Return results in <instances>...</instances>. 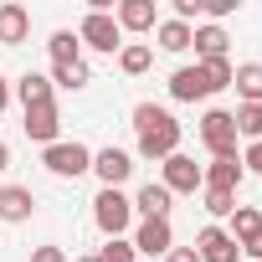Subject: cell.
<instances>
[{
  "instance_id": "obj_1",
  "label": "cell",
  "mask_w": 262,
  "mask_h": 262,
  "mask_svg": "<svg viewBox=\"0 0 262 262\" xmlns=\"http://www.w3.org/2000/svg\"><path fill=\"white\" fill-rule=\"evenodd\" d=\"M134 128H139V155H144V160H170V155H180V123H175L170 108L139 103V108H134Z\"/></svg>"
},
{
  "instance_id": "obj_2",
  "label": "cell",
  "mask_w": 262,
  "mask_h": 262,
  "mask_svg": "<svg viewBox=\"0 0 262 262\" xmlns=\"http://www.w3.org/2000/svg\"><path fill=\"white\" fill-rule=\"evenodd\" d=\"M93 221H98L103 236H123V226L134 221V201H128L123 190H98V201H93Z\"/></svg>"
},
{
  "instance_id": "obj_3",
  "label": "cell",
  "mask_w": 262,
  "mask_h": 262,
  "mask_svg": "<svg viewBox=\"0 0 262 262\" xmlns=\"http://www.w3.org/2000/svg\"><path fill=\"white\" fill-rule=\"evenodd\" d=\"M41 165H47L52 175H62V180H77V175H88V170H93V149H88V144H77V139H72V144H62V139H57V144H47Z\"/></svg>"
},
{
  "instance_id": "obj_4",
  "label": "cell",
  "mask_w": 262,
  "mask_h": 262,
  "mask_svg": "<svg viewBox=\"0 0 262 262\" xmlns=\"http://www.w3.org/2000/svg\"><path fill=\"white\" fill-rule=\"evenodd\" d=\"M77 41L82 47H93V52H123V31H118V21L113 16H103V11H88L82 16V26H77Z\"/></svg>"
},
{
  "instance_id": "obj_5",
  "label": "cell",
  "mask_w": 262,
  "mask_h": 262,
  "mask_svg": "<svg viewBox=\"0 0 262 262\" xmlns=\"http://www.w3.org/2000/svg\"><path fill=\"white\" fill-rule=\"evenodd\" d=\"M201 139H206V149H211L216 160H236V123H231L226 108H211V113L201 118Z\"/></svg>"
},
{
  "instance_id": "obj_6",
  "label": "cell",
  "mask_w": 262,
  "mask_h": 262,
  "mask_svg": "<svg viewBox=\"0 0 262 262\" xmlns=\"http://www.w3.org/2000/svg\"><path fill=\"white\" fill-rule=\"evenodd\" d=\"M170 195H195L201 190V165L190 160V155H170L165 160V180H160Z\"/></svg>"
},
{
  "instance_id": "obj_7",
  "label": "cell",
  "mask_w": 262,
  "mask_h": 262,
  "mask_svg": "<svg viewBox=\"0 0 262 262\" xmlns=\"http://www.w3.org/2000/svg\"><path fill=\"white\" fill-rule=\"evenodd\" d=\"M93 170H98L103 190H118L128 175H134V160H128L123 149H113V144H108V149H98V155H93Z\"/></svg>"
},
{
  "instance_id": "obj_8",
  "label": "cell",
  "mask_w": 262,
  "mask_h": 262,
  "mask_svg": "<svg viewBox=\"0 0 262 262\" xmlns=\"http://www.w3.org/2000/svg\"><path fill=\"white\" fill-rule=\"evenodd\" d=\"M216 88H211V77H206V67L195 62V67H180L175 77H170V98L175 103H195V98H211Z\"/></svg>"
},
{
  "instance_id": "obj_9",
  "label": "cell",
  "mask_w": 262,
  "mask_h": 262,
  "mask_svg": "<svg viewBox=\"0 0 262 262\" xmlns=\"http://www.w3.org/2000/svg\"><path fill=\"white\" fill-rule=\"evenodd\" d=\"M195 257H201V262H236V257H242V247H236L221 226H206V231L195 236Z\"/></svg>"
},
{
  "instance_id": "obj_10",
  "label": "cell",
  "mask_w": 262,
  "mask_h": 262,
  "mask_svg": "<svg viewBox=\"0 0 262 262\" xmlns=\"http://www.w3.org/2000/svg\"><path fill=\"white\" fill-rule=\"evenodd\" d=\"M26 36H31V11L6 0V6H0V47H21Z\"/></svg>"
},
{
  "instance_id": "obj_11",
  "label": "cell",
  "mask_w": 262,
  "mask_h": 262,
  "mask_svg": "<svg viewBox=\"0 0 262 262\" xmlns=\"http://www.w3.org/2000/svg\"><path fill=\"white\" fill-rule=\"evenodd\" d=\"M57 128H62L57 103H36V108H26V134H31L36 144H57Z\"/></svg>"
},
{
  "instance_id": "obj_12",
  "label": "cell",
  "mask_w": 262,
  "mask_h": 262,
  "mask_svg": "<svg viewBox=\"0 0 262 262\" xmlns=\"http://www.w3.org/2000/svg\"><path fill=\"white\" fill-rule=\"evenodd\" d=\"M242 175H247L242 160H211V165L201 170V185H206V190H231V195H236Z\"/></svg>"
},
{
  "instance_id": "obj_13",
  "label": "cell",
  "mask_w": 262,
  "mask_h": 262,
  "mask_svg": "<svg viewBox=\"0 0 262 262\" xmlns=\"http://www.w3.org/2000/svg\"><path fill=\"white\" fill-rule=\"evenodd\" d=\"M170 247H175L170 221H144V226L134 231V252H144V257H165Z\"/></svg>"
},
{
  "instance_id": "obj_14",
  "label": "cell",
  "mask_w": 262,
  "mask_h": 262,
  "mask_svg": "<svg viewBox=\"0 0 262 262\" xmlns=\"http://www.w3.org/2000/svg\"><path fill=\"white\" fill-rule=\"evenodd\" d=\"M36 195L26 185H0V221H31Z\"/></svg>"
},
{
  "instance_id": "obj_15",
  "label": "cell",
  "mask_w": 262,
  "mask_h": 262,
  "mask_svg": "<svg viewBox=\"0 0 262 262\" xmlns=\"http://www.w3.org/2000/svg\"><path fill=\"white\" fill-rule=\"evenodd\" d=\"M113 21H118V31H149V26H160V16H155V0H123Z\"/></svg>"
},
{
  "instance_id": "obj_16",
  "label": "cell",
  "mask_w": 262,
  "mask_h": 262,
  "mask_svg": "<svg viewBox=\"0 0 262 262\" xmlns=\"http://www.w3.org/2000/svg\"><path fill=\"white\" fill-rule=\"evenodd\" d=\"M190 47H195V57L201 62H216V57H226V31L211 21V26H195L190 31Z\"/></svg>"
},
{
  "instance_id": "obj_17",
  "label": "cell",
  "mask_w": 262,
  "mask_h": 262,
  "mask_svg": "<svg viewBox=\"0 0 262 262\" xmlns=\"http://www.w3.org/2000/svg\"><path fill=\"white\" fill-rule=\"evenodd\" d=\"M134 211H144V221H170V190L149 180V185L134 195Z\"/></svg>"
},
{
  "instance_id": "obj_18",
  "label": "cell",
  "mask_w": 262,
  "mask_h": 262,
  "mask_svg": "<svg viewBox=\"0 0 262 262\" xmlns=\"http://www.w3.org/2000/svg\"><path fill=\"white\" fill-rule=\"evenodd\" d=\"M231 88L242 93V103H262V62H242V67H231Z\"/></svg>"
},
{
  "instance_id": "obj_19",
  "label": "cell",
  "mask_w": 262,
  "mask_h": 262,
  "mask_svg": "<svg viewBox=\"0 0 262 262\" xmlns=\"http://www.w3.org/2000/svg\"><path fill=\"white\" fill-rule=\"evenodd\" d=\"M52 67H72V62H82V41H77V31H52Z\"/></svg>"
},
{
  "instance_id": "obj_20",
  "label": "cell",
  "mask_w": 262,
  "mask_h": 262,
  "mask_svg": "<svg viewBox=\"0 0 262 262\" xmlns=\"http://www.w3.org/2000/svg\"><path fill=\"white\" fill-rule=\"evenodd\" d=\"M16 98H21L26 108H36V103H52V77H41V72H26V77L16 82Z\"/></svg>"
},
{
  "instance_id": "obj_21",
  "label": "cell",
  "mask_w": 262,
  "mask_h": 262,
  "mask_svg": "<svg viewBox=\"0 0 262 262\" xmlns=\"http://www.w3.org/2000/svg\"><path fill=\"white\" fill-rule=\"evenodd\" d=\"M231 123H236V139L247 134V139L257 144V139H262V103H242V108L231 113Z\"/></svg>"
},
{
  "instance_id": "obj_22",
  "label": "cell",
  "mask_w": 262,
  "mask_h": 262,
  "mask_svg": "<svg viewBox=\"0 0 262 262\" xmlns=\"http://www.w3.org/2000/svg\"><path fill=\"white\" fill-rule=\"evenodd\" d=\"M155 36H160V47H165V52H185V47H190V26H185V21H175V16H170V21H160V26H155Z\"/></svg>"
},
{
  "instance_id": "obj_23",
  "label": "cell",
  "mask_w": 262,
  "mask_h": 262,
  "mask_svg": "<svg viewBox=\"0 0 262 262\" xmlns=\"http://www.w3.org/2000/svg\"><path fill=\"white\" fill-rule=\"evenodd\" d=\"M149 62H155V52H149L144 41H128V47L118 52V67H123L128 77H139V72H149Z\"/></svg>"
},
{
  "instance_id": "obj_24",
  "label": "cell",
  "mask_w": 262,
  "mask_h": 262,
  "mask_svg": "<svg viewBox=\"0 0 262 262\" xmlns=\"http://www.w3.org/2000/svg\"><path fill=\"white\" fill-rule=\"evenodd\" d=\"M88 82H93L88 62H72V67H52V88H88Z\"/></svg>"
},
{
  "instance_id": "obj_25",
  "label": "cell",
  "mask_w": 262,
  "mask_h": 262,
  "mask_svg": "<svg viewBox=\"0 0 262 262\" xmlns=\"http://www.w3.org/2000/svg\"><path fill=\"white\" fill-rule=\"evenodd\" d=\"M139 252H134V242H123V236H108V247L98 252V262H134Z\"/></svg>"
},
{
  "instance_id": "obj_26",
  "label": "cell",
  "mask_w": 262,
  "mask_h": 262,
  "mask_svg": "<svg viewBox=\"0 0 262 262\" xmlns=\"http://www.w3.org/2000/svg\"><path fill=\"white\" fill-rule=\"evenodd\" d=\"M201 190H206V185H201ZM206 211H211V216H231V211H236V195H231V190H206Z\"/></svg>"
},
{
  "instance_id": "obj_27",
  "label": "cell",
  "mask_w": 262,
  "mask_h": 262,
  "mask_svg": "<svg viewBox=\"0 0 262 262\" xmlns=\"http://www.w3.org/2000/svg\"><path fill=\"white\" fill-rule=\"evenodd\" d=\"M201 67H206V77H211V88H216V93H221V88H231V62H226V57L201 62Z\"/></svg>"
},
{
  "instance_id": "obj_28",
  "label": "cell",
  "mask_w": 262,
  "mask_h": 262,
  "mask_svg": "<svg viewBox=\"0 0 262 262\" xmlns=\"http://www.w3.org/2000/svg\"><path fill=\"white\" fill-rule=\"evenodd\" d=\"M231 11H236V0H201V16H216V21H221V16H231Z\"/></svg>"
},
{
  "instance_id": "obj_29",
  "label": "cell",
  "mask_w": 262,
  "mask_h": 262,
  "mask_svg": "<svg viewBox=\"0 0 262 262\" xmlns=\"http://www.w3.org/2000/svg\"><path fill=\"white\" fill-rule=\"evenodd\" d=\"M242 170H257V175H262V139H257V144L242 155Z\"/></svg>"
},
{
  "instance_id": "obj_30",
  "label": "cell",
  "mask_w": 262,
  "mask_h": 262,
  "mask_svg": "<svg viewBox=\"0 0 262 262\" xmlns=\"http://www.w3.org/2000/svg\"><path fill=\"white\" fill-rule=\"evenodd\" d=\"M165 262H201V257H195V247H170Z\"/></svg>"
},
{
  "instance_id": "obj_31",
  "label": "cell",
  "mask_w": 262,
  "mask_h": 262,
  "mask_svg": "<svg viewBox=\"0 0 262 262\" xmlns=\"http://www.w3.org/2000/svg\"><path fill=\"white\" fill-rule=\"evenodd\" d=\"M31 262H67V257H62V247H36Z\"/></svg>"
},
{
  "instance_id": "obj_32",
  "label": "cell",
  "mask_w": 262,
  "mask_h": 262,
  "mask_svg": "<svg viewBox=\"0 0 262 262\" xmlns=\"http://www.w3.org/2000/svg\"><path fill=\"white\" fill-rule=\"evenodd\" d=\"M6 103H11V82L0 77V113H6Z\"/></svg>"
},
{
  "instance_id": "obj_33",
  "label": "cell",
  "mask_w": 262,
  "mask_h": 262,
  "mask_svg": "<svg viewBox=\"0 0 262 262\" xmlns=\"http://www.w3.org/2000/svg\"><path fill=\"white\" fill-rule=\"evenodd\" d=\"M6 165H11V144H6V139H0V170H6Z\"/></svg>"
},
{
  "instance_id": "obj_34",
  "label": "cell",
  "mask_w": 262,
  "mask_h": 262,
  "mask_svg": "<svg viewBox=\"0 0 262 262\" xmlns=\"http://www.w3.org/2000/svg\"><path fill=\"white\" fill-rule=\"evenodd\" d=\"M77 262H98V257H77Z\"/></svg>"
}]
</instances>
